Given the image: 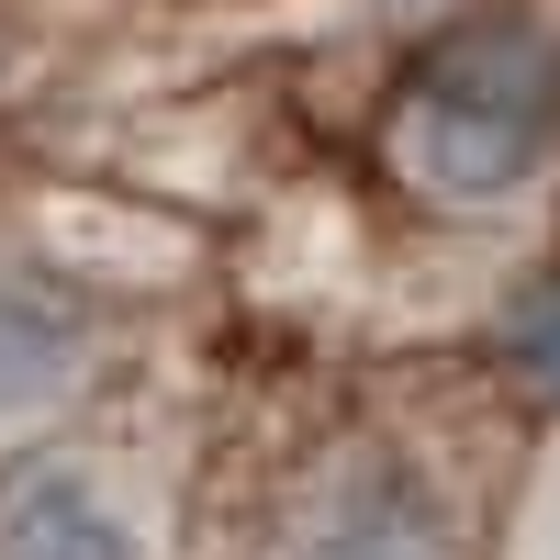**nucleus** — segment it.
<instances>
[{
	"label": "nucleus",
	"instance_id": "1",
	"mask_svg": "<svg viewBox=\"0 0 560 560\" xmlns=\"http://www.w3.org/2000/svg\"><path fill=\"white\" fill-rule=\"evenodd\" d=\"M560 158V34L527 12H482L415 57L393 102V168L438 213H504Z\"/></svg>",
	"mask_w": 560,
	"mask_h": 560
},
{
	"label": "nucleus",
	"instance_id": "2",
	"mask_svg": "<svg viewBox=\"0 0 560 560\" xmlns=\"http://www.w3.org/2000/svg\"><path fill=\"white\" fill-rule=\"evenodd\" d=\"M0 560H168V493L124 448L45 438L0 459Z\"/></svg>",
	"mask_w": 560,
	"mask_h": 560
},
{
	"label": "nucleus",
	"instance_id": "3",
	"mask_svg": "<svg viewBox=\"0 0 560 560\" xmlns=\"http://www.w3.org/2000/svg\"><path fill=\"white\" fill-rule=\"evenodd\" d=\"M90 370H102V314L68 280L0 258V459L45 448V427L79 404Z\"/></svg>",
	"mask_w": 560,
	"mask_h": 560
},
{
	"label": "nucleus",
	"instance_id": "4",
	"mask_svg": "<svg viewBox=\"0 0 560 560\" xmlns=\"http://www.w3.org/2000/svg\"><path fill=\"white\" fill-rule=\"evenodd\" d=\"M303 560H448V527H438V504L415 482H359V493L325 504Z\"/></svg>",
	"mask_w": 560,
	"mask_h": 560
}]
</instances>
